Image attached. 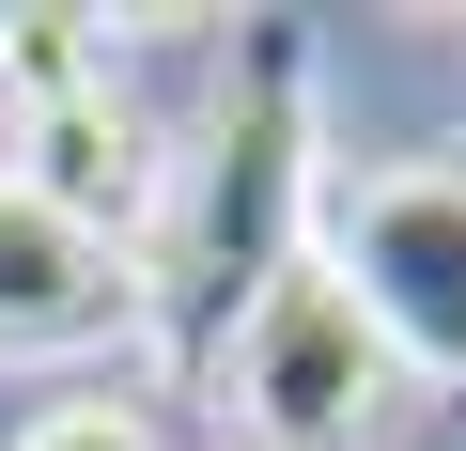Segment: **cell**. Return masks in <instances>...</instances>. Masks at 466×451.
<instances>
[{
  "instance_id": "1",
  "label": "cell",
  "mask_w": 466,
  "mask_h": 451,
  "mask_svg": "<svg viewBox=\"0 0 466 451\" xmlns=\"http://www.w3.org/2000/svg\"><path fill=\"white\" fill-rule=\"evenodd\" d=\"M327 202L311 171V32L296 16H249V47H233V94L202 125V171H187V218H171V358L218 389L233 343H249V312L311 265L296 250V218Z\"/></svg>"
},
{
  "instance_id": "2",
  "label": "cell",
  "mask_w": 466,
  "mask_h": 451,
  "mask_svg": "<svg viewBox=\"0 0 466 451\" xmlns=\"http://www.w3.org/2000/svg\"><path fill=\"white\" fill-rule=\"evenodd\" d=\"M327 281L389 343V374H435L466 405V156L420 171H342L327 187Z\"/></svg>"
},
{
  "instance_id": "3",
  "label": "cell",
  "mask_w": 466,
  "mask_h": 451,
  "mask_svg": "<svg viewBox=\"0 0 466 451\" xmlns=\"http://www.w3.org/2000/svg\"><path fill=\"white\" fill-rule=\"evenodd\" d=\"M233 420H249L265 451H358L373 436V405H389V343L358 327V296L327 281V265H296L265 312H249V343H233Z\"/></svg>"
},
{
  "instance_id": "4",
  "label": "cell",
  "mask_w": 466,
  "mask_h": 451,
  "mask_svg": "<svg viewBox=\"0 0 466 451\" xmlns=\"http://www.w3.org/2000/svg\"><path fill=\"white\" fill-rule=\"evenodd\" d=\"M140 312V265L109 234H78V218H47L16 171H0V358H32V343H94Z\"/></svg>"
},
{
  "instance_id": "5",
  "label": "cell",
  "mask_w": 466,
  "mask_h": 451,
  "mask_svg": "<svg viewBox=\"0 0 466 451\" xmlns=\"http://www.w3.org/2000/svg\"><path fill=\"white\" fill-rule=\"evenodd\" d=\"M16 187H32L47 218H78V234H109V250H125V218L156 202V156H140V125H125L109 94H63V109H32V125H16Z\"/></svg>"
},
{
  "instance_id": "6",
  "label": "cell",
  "mask_w": 466,
  "mask_h": 451,
  "mask_svg": "<svg viewBox=\"0 0 466 451\" xmlns=\"http://www.w3.org/2000/svg\"><path fill=\"white\" fill-rule=\"evenodd\" d=\"M0 78H16V125H32V109H63V94H109V47H94V16L32 0V16H0Z\"/></svg>"
},
{
  "instance_id": "7",
  "label": "cell",
  "mask_w": 466,
  "mask_h": 451,
  "mask_svg": "<svg viewBox=\"0 0 466 451\" xmlns=\"http://www.w3.org/2000/svg\"><path fill=\"white\" fill-rule=\"evenodd\" d=\"M16 451H156V436H140L125 405H47V420H32Z\"/></svg>"
}]
</instances>
